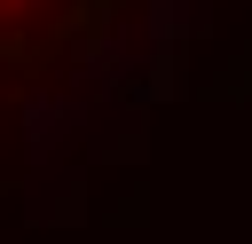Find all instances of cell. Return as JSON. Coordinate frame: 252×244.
<instances>
[{
    "label": "cell",
    "instance_id": "obj_1",
    "mask_svg": "<svg viewBox=\"0 0 252 244\" xmlns=\"http://www.w3.org/2000/svg\"><path fill=\"white\" fill-rule=\"evenodd\" d=\"M102 8L110 0H0V94H8V79H32L63 47H79Z\"/></svg>",
    "mask_w": 252,
    "mask_h": 244
}]
</instances>
